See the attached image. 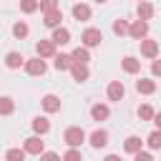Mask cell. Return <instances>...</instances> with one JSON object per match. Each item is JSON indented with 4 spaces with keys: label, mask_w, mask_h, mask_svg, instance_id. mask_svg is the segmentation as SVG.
I'll list each match as a JSON object with an SVG mask.
<instances>
[{
    "label": "cell",
    "mask_w": 161,
    "mask_h": 161,
    "mask_svg": "<svg viewBox=\"0 0 161 161\" xmlns=\"http://www.w3.org/2000/svg\"><path fill=\"white\" fill-rule=\"evenodd\" d=\"M63 141L68 143V148H78V146L86 141V131H83L80 126H70V128L63 131Z\"/></svg>",
    "instance_id": "1"
},
{
    "label": "cell",
    "mask_w": 161,
    "mask_h": 161,
    "mask_svg": "<svg viewBox=\"0 0 161 161\" xmlns=\"http://www.w3.org/2000/svg\"><path fill=\"white\" fill-rule=\"evenodd\" d=\"M101 40H103V33L98 28H86L83 35H80L83 48H96V45H101Z\"/></svg>",
    "instance_id": "2"
},
{
    "label": "cell",
    "mask_w": 161,
    "mask_h": 161,
    "mask_svg": "<svg viewBox=\"0 0 161 161\" xmlns=\"http://www.w3.org/2000/svg\"><path fill=\"white\" fill-rule=\"evenodd\" d=\"M138 45H141V55H143V58H151V60L158 58V40L143 38V40H138Z\"/></svg>",
    "instance_id": "3"
},
{
    "label": "cell",
    "mask_w": 161,
    "mask_h": 161,
    "mask_svg": "<svg viewBox=\"0 0 161 161\" xmlns=\"http://www.w3.org/2000/svg\"><path fill=\"white\" fill-rule=\"evenodd\" d=\"M23 151H25V153H33V156H40V153L45 151V143L40 141V136H28V138L23 141Z\"/></svg>",
    "instance_id": "4"
},
{
    "label": "cell",
    "mask_w": 161,
    "mask_h": 161,
    "mask_svg": "<svg viewBox=\"0 0 161 161\" xmlns=\"http://www.w3.org/2000/svg\"><path fill=\"white\" fill-rule=\"evenodd\" d=\"M25 70H28V75H43V73L48 70V65H45L43 58L35 55V58H30V60L25 58Z\"/></svg>",
    "instance_id": "5"
},
{
    "label": "cell",
    "mask_w": 161,
    "mask_h": 161,
    "mask_svg": "<svg viewBox=\"0 0 161 161\" xmlns=\"http://www.w3.org/2000/svg\"><path fill=\"white\" fill-rule=\"evenodd\" d=\"M128 35H131L133 40H143V38L148 35V23H143V20H133V23L128 25Z\"/></svg>",
    "instance_id": "6"
},
{
    "label": "cell",
    "mask_w": 161,
    "mask_h": 161,
    "mask_svg": "<svg viewBox=\"0 0 161 161\" xmlns=\"http://www.w3.org/2000/svg\"><path fill=\"white\" fill-rule=\"evenodd\" d=\"M106 96H108V101H123V96H126V86H123L121 80H111L108 88H106Z\"/></svg>",
    "instance_id": "7"
},
{
    "label": "cell",
    "mask_w": 161,
    "mask_h": 161,
    "mask_svg": "<svg viewBox=\"0 0 161 161\" xmlns=\"http://www.w3.org/2000/svg\"><path fill=\"white\" fill-rule=\"evenodd\" d=\"M60 23H63V10H60V8L43 13V25H45V28H60Z\"/></svg>",
    "instance_id": "8"
},
{
    "label": "cell",
    "mask_w": 161,
    "mask_h": 161,
    "mask_svg": "<svg viewBox=\"0 0 161 161\" xmlns=\"http://www.w3.org/2000/svg\"><path fill=\"white\" fill-rule=\"evenodd\" d=\"M40 106H43V111H48V113H58V111H60V98H58L55 93H45V96L40 98Z\"/></svg>",
    "instance_id": "9"
},
{
    "label": "cell",
    "mask_w": 161,
    "mask_h": 161,
    "mask_svg": "<svg viewBox=\"0 0 161 161\" xmlns=\"http://www.w3.org/2000/svg\"><path fill=\"white\" fill-rule=\"evenodd\" d=\"M88 138V143L93 146V148H103V146H108V131H103V128H96L91 136H86Z\"/></svg>",
    "instance_id": "10"
},
{
    "label": "cell",
    "mask_w": 161,
    "mask_h": 161,
    "mask_svg": "<svg viewBox=\"0 0 161 161\" xmlns=\"http://www.w3.org/2000/svg\"><path fill=\"white\" fill-rule=\"evenodd\" d=\"M50 43L53 45H68L70 43V30L68 28H53V35H50Z\"/></svg>",
    "instance_id": "11"
},
{
    "label": "cell",
    "mask_w": 161,
    "mask_h": 161,
    "mask_svg": "<svg viewBox=\"0 0 161 161\" xmlns=\"http://www.w3.org/2000/svg\"><path fill=\"white\" fill-rule=\"evenodd\" d=\"M5 65H8L10 70H18V68H23V65H25V55H23V53H18V50H10V53L5 55Z\"/></svg>",
    "instance_id": "12"
},
{
    "label": "cell",
    "mask_w": 161,
    "mask_h": 161,
    "mask_svg": "<svg viewBox=\"0 0 161 161\" xmlns=\"http://www.w3.org/2000/svg\"><path fill=\"white\" fill-rule=\"evenodd\" d=\"M35 53H38V58H53L55 55V45L50 40H38L35 43Z\"/></svg>",
    "instance_id": "13"
},
{
    "label": "cell",
    "mask_w": 161,
    "mask_h": 161,
    "mask_svg": "<svg viewBox=\"0 0 161 161\" xmlns=\"http://www.w3.org/2000/svg\"><path fill=\"white\" fill-rule=\"evenodd\" d=\"M70 75H73L75 83H86L88 75H91V70H88V65H78V63H73V65H70Z\"/></svg>",
    "instance_id": "14"
},
{
    "label": "cell",
    "mask_w": 161,
    "mask_h": 161,
    "mask_svg": "<svg viewBox=\"0 0 161 161\" xmlns=\"http://www.w3.org/2000/svg\"><path fill=\"white\" fill-rule=\"evenodd\" d=\"M108 116H111V108L106 103H93L91 106V118L93 121H106Z\"/></svg>",
    "instance_id": "15"
},
{
    "label": "cell",
    "mask_w": 161,
    "mask_h": 161,
    "mask_svg": "<svg viewBox=\"0 0 161 161\" xmlns=\"http://www.w3.org/2000/svg\"><path fill=\"white\" fill-rule=\"evenodd\" d=\"M30 126H33V131H35V136H45V133L50 131V121H48L45 116H35Z\"/></svg>",
    "instance_id": "16"
},
{
    "label": "cell",
    "mask_w": 161,
    "mask_h": 161,
    "mask_svg": "<svg viewBox=\"0 0 161 161\" xmlns=\"http://www.w3.org/2000/svg\"><path fill=\"white\" fill-rule=\"evenodd\" d=\"M153 13H156V10H153V5H151V3H146V0H143V3H138V8H136L138 20H143V23H148V20L153 18Z\"/></svg>",
    "instance_id": "17"
},
{
    "label": "cell",
    "mask_w": 161,
    "mask_h": 161,
    "mask_svg": "<svg viewBox=\"0 0 161 161\" xmlns=\"http://www.w3.org/2000/svg\"><path fill=\"white\" fill-rule=\"evenodd\" d=\"M70 60H73V63H78V65H88V60H91V53H88V48L78 45V48L70 53Z\"/></svg>",
    "instance_id": "18"
},
{
    "label": "cell",
    "mask_w": 161,
    "mask_h": 161,
    "mask_svg": "<svg viewBox=\"0 0 161 161\" xmlns=\"http://www.w3.org/2000/svg\"><path fill=\"white\" fill-rule=\"evenodd\" d=\"M53 65H55V70H70L73 60H70L68 53H55L53 55Z\"/></svg>",
    "instance_id": "19"
},
{
    "label": "cell",
    "mask_w": 161,
    "mask_h": 161,
    "mask_svg": "<svg viewBox=\"0 0 161 161\" xmlns=\"http://www.w3.org/2000/svg\"><path fill=\"white\" fill-rule=\"evenodd\" d=\"M121 65H123V70H126L128 75H136V73L141 70V60H136L133 55H126V58L121 60Z\"/></svg>",
    "instance_id": "20"
},
{
    "label": "cell",
    "mask_w": 161,
    "mask_h": 161,
    "mask_svg": "<svg viewBox=\"0 0 161 161\" xmlns=\"http://www.w3.org/2000/svg\"><path fill=\"white\" fill-rule=\"evenodd\" d=\"M136 91L143 93V96H151V93H156V80H151V78H141V80H136Z\"/></svg>",
    "instance_id": "21"
},
{
    "label": "cell",
    "mask_w": 161,
    "mask_h": 161,
    "mask_svg": "<svg viewBox=\"0 0 161 161\" xmlns=\"http://www.w3.org/2000/svg\"><path fill=\"white\" fill-rule=\"evenodd\" d=\"M141 148H143V141H141L138 136H128V138L123 141V151L131 153V156H133L136 151H141Z\"/></svg>",
    "instance_id": "22"
},
{
    "label": "cell",
    "mask_w": 161,
    "mask_h": 161,
    "mask_svg": "<svg viewBox=\"0 0 161 161\" xmlns=\"http://www.w3.org/2000/svg\"><path fill=\"white\" fill-rule=\"evenodd\" d=\"M73 18L75 20H91V8L86 3H75L73 5Z\"/></svg>",
    "instance_id": "23"
},
{
    "label": "cell",
    "mask_w": 161,
    "mask_h": 161,
    "mask_svg": "<svg viewBox=\"0 0 161 161\" xmlns=\"http://www.w3.org/2000/svg\"><path fill=\"white\" fill-rule=\"evenodd\" d=\"M15 111V101L10 96H0V116H10Z\"/></svg>",
    "instance_id": "24"
},
{
    "label": "cell",
    "mask_w": 161,
    "mask_h": 161,
    "mask_svg": "<svg viewBox=\"0 0 161 161\" xmlns=\"http://www.w3.org/2000/svg\"><path fill=\"white\" fill-rule=\"evenodd\" d=\"M28 33H30V28H28V23H25V20H18V23L13 25V35H15L18 40L28 38Z\"/></svg>",
    "instance_id": "25"
},
{
    "label": "cell",
    "mask_w": 161,
    "mask_h": 161,
    "mask_svg": "<svg viewBox=\"0 0 161 161\" xmlns=\"http://www.w3.org/2000/svg\"><path fill=\"white\" fill-rule=\"evenodd\" d=\"M146 143H148V148H151V151L161 148V131H158V128H156V131H151V136L146 138Z\"/></svg>",
    "instance_id": "26"
},
{
    "label": "cell",
    "mask_w": 161,
    "mask_h": 161,
    "mask_svg": "<svg viewBox=\"0 0 161 161\" xmlns=\"http://www.w3.org/2000/svg\"><path fill=\"white\" fill-rule=\"evenodd\" d=\"M25 151L23 148H8V153H5V161H25Z\"/></svg>",
    "instance_id": "27"
},
{
    "label": "cell",
    "mask_w": 161,
    "mask_h": 161,
    "mask_svg": "<svg viewBox=\"0 0 161 161\" xmlns=\"http://www.w3.org/2000/svg\"><path fill=\"white\" fill-rule=\"evenodd\" d=\"M113 33H116V35H126V33H128V23H126L123 18L113 20Z\"/></svg>",
    "instance_id": "28"
},
{
    "label": "cell",
    "mask_w": 161,
    "mask_h": 161,
    "mask_svg": "<svg viewBox=\"0 0 161 161\" xmlns=\"http://www.w3.org/2000/svg\"><path fill=\"white\" fill-rule=\"evenodd\" d=\"M20 10H23L25 15L35 13V10H38V0H20Z\"/></svg>",
    "instance_id": "29"
},
{
    "label": "cell",
    "mask_w": 161,
    "mask_h": 161,
    "mask_svg": "<svg viewBox=\"0 0 161 161\" xmlns=\"http://www.w3.org/2000/svg\"><path fill=\"white\" fill-rule=\"evenodd\" d=\"M60 161H83V156H80L78 148H68V151L60 156Z\"/></svg>",
    "instance_id": "30"
},
{
    "label": "cell",
    "mask_w": 161,
    "mask_h": 161,
    "mask_svg": "<svg viewBox=\"0 0 161 161\" xmlns=\"http://www.w3.org/2000/svg\"><path fill=\"white\" fill-rule=\"evenodd\" d=\"M153 113H156V111H153L151 106H138V118H141V121H151Z\"/></svg>",
    "instance_id": "31"
},
{
    "label": "cell",
    "mask_w": 161,
    "mask_h": 161,
    "mask_svg": "<svg viewBox=\"0 0 161 161\" xmlns=\"http://www.w3.org/2000/svg\"><path fill=\"white\" fill-rule=\"evenodd\" d=\"M38 10H43V13L58 10V0H38Z\"/></svg>",
    "instance_id": "32"
},
{
    "label": "cell",
    "mask_w": 161,
    "mask_h": 161,
    "mask_svg": "<svg viewBox=\"0 0 161 161\" xmlns=\"http://www.w3.org/2000/svg\"><path fill=\"white\" fill-rule=\"evenodd\" d=\"M133 161H153V156H151L148 151H143V148H141V151H136V153H133Z\"/></svg>",
    "instance_id": "33"
},
{
    "label": "cell",
    "mask_w": 161,
    "mask_h": 161,
    "mask_svg": "<svg viewBox=\"0 0 161 161\" xmlns=\"http://www.w3.org/2000/svg\"><path fill=\"white\" fill-rule=\"evenodd\" d=\"M40 161H60V156L55 151H43L40 153Z\"/></svg>",
    "instance_id": "34"
},
{
    "label": "cell",
    "mask_w": 161,
    "mask_h": 161,
    "mask_svg": "<svg viewBox=\"0 0 161 161\" xmlns=\"http://www.w3.org/2000/svg\"><path fill=\"white\" fill-rule=\"evenodd\" d=\"M151 75H153V78H156V75H161V63H158V60H153V63H151Z\"/></svg>",
    "instance_id": "35"
},
{
    "label": "cell",
    "mask_w": 161,
    "mask_h": 161,
    "mask_svg": "<svg viewBox=\"0 0 161 161\" xmlns=\"http://www.w3.org/2000/svg\"><path fill=\"white\" fill-rule=\"evenodd\" d=\"M103 161H121V156H118V153H108Z\"/></svg>",
    "instance_id": "36"
},
{
    "label": "cell",
    "mask_w": 161,
    "mask_h": 161,
    "mask_svg": "<svg viewBox=\"0 0 161 161\" xmlns=\"http://www.w3.org/2000/svg\"><path fill=\"white\" fill-rule=\"evenodd\" d=\"M96 3H98V5H103V3H108V0H96Z\"/></svg>",
    "instance_id": "37"
},
{
    "label": "cell",
    "mask_w": 161,
    "mask_h": 161,
    "mask_svg": "<svg viewBox=\"0 0 161 161\" xmlns=\"http://www.w3.org/2000/svg\"><path fill=\"white\" fill-rule=\"evenodd\" d=\"M138 3H143V0H138Z\"/></svg>",
    "instance_id": "38"
}]
</instances>
